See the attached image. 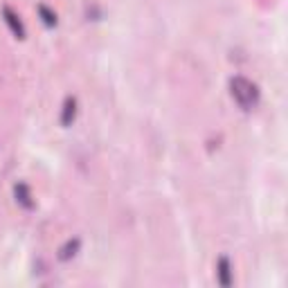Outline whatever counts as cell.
<instances>
[{"mask_svg": "<svg viewBox=\"0 0 288 288\" xmlns=\"http://www.w3.org/2000/svg\"><path fill=\"white\" fill-rule=\"evenodd\" d=\"M232 97L237 99L243 108H250V106L254 104V99H257V90H254V86H252L248 79L237 77V79H232Z\"/></svg>", "mask_w": 288, "mask_h": 288, "instance_id": "1", "label": "cell"}, {"mask_svg": "<svg viewBox=\"0 0 288 288\" xmlns=\"http://www.w3.org/2000/svg\"><path fill=\"white\" fill-rule=\"evenodd\" d=\"M2 14H5V20H7V25L12 27L14 34H16L18 38H23L25 36V30H23V23L18 20V16H16V14H14L9 7H5V9H2Z\"/></svg>", "mask_w": 288, "mask_h": 288, "instance_id": "2", "label": "cell"}, {"mask_svg": "<svg viewBox=\"0 0 288 288\" xmlns=\"http://www.w3.org/2000/svg\"><path fill=\"white\" fill-rule=\"evenodd\" d=\"M32 198V194H30V189H27V185H16V201L20 203V205H25V207L30 209V207H34V203L30 201Z\"/></svg>", "mask_w": 288, "mask_h": 288, "instance_id": "3", "label": "cell"}, {"mask_svg": "<svg viewBox=\"0 0 288 288\" xmlns=\"http://www.w3.org/2000/svg\"><path fill=\"white\" fill-rule=\"evenodd\" d=\"M219 282H221L223 286L230 284V261H227L225 257L219 261Z\"/></svg>", "mask_w": 288, "mask_h": 288, "instance_id": "5", "label": "cell"}, {"mask_svg": "<svg viewBox=\"0 0 288 288\" xmlns=\"http://www.w3.org/2000/svg\"><path fill=\"white\" fill-rule=\"evenodd\" d=\"M74 113H77V102L72 97L66 99V106H63V115H61V122L63 124H70L74 119Z\"/></svg>", "mask_w": 288, "mask_h": 288, "instance_id": "4", "label": "cell"}, {"mask_svg": "<svg viewBox=\"0 0 288 288\" xmlns=\"http://www.w3.org/2000/svg\"><path fill=\"white\" fill-rule=\"evenodd\" d=\"M38 12L43 14V20H45L48 25H54V23H56V14H52L45 5H41V7H38Z\"/></svg>", "mask_w": 288, "mask_h": 288, "instance_id": "6", "label": "cell"}]
</instances>
